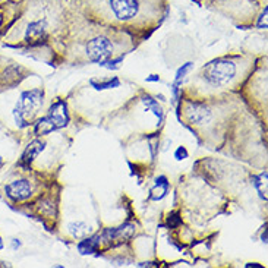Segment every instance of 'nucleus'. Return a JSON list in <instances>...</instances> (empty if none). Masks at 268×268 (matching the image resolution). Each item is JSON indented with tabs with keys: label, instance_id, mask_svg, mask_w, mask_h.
<instances>
[{
	"label": "nucleus",
	"instance_id": "1",
	"mask_svg": "<svg viewBox=\"0 0 268 268\" xmlns=\"http://www.w3.org/2000/svg\"><path fill=\"white\" fill-rule=\"evenodd\" d=\"M153 0H100L98 11L106 14L109 19L119 22H135L147 17V11L153 12Z\"/></svg>",
	"mask_w": 268,
	"mask_h": 268
},
{
	"label": "nucleus",
	"instance_id": "2",
	"mask_svg": "<svg viewBox=\"0 0 268 268\" xmlns=\"http://www.w3.org/2000/svg\"><path fill=\"white\" fill-rule=\"evenodd\" d=\"M43 104V91L41 90H31L24 91L21 94L19 101L17 103L14 109L15 122L19 128H27L30 125V120L37 113L40 106Z\"/></svg>",
	"mask_w": 268,
	"mask_h": 268
},
{
	"label": "nucleus",
	"instance_id": "3",
	"mask_svg": "<svg viewBox=\"0 0 268 268\" xmlns=\"http://www.w3.org/2000/svg\"><path fill=\"white\" fill-rule=\"evenodd\" d=\"M68 122H69V113H68L66 103L63 100H57L55 104H52L49 115L46 117H41L36 123L34 132L37 135H47L53 131L65 128Z\"/></svg>",
	"mask_w": 268,
	"mask_h": 268
},
{
	"label": "nucleus",
	"instance_id": "4",
	"mask_svg": "<svg viewBox=\"0 0 268 268\" xmlns=\"http://www.w3.org/2000/svg\"><path fill=\"white\" fill-rule=\"evenodd\" d=\"M236 75V65L226 59H217L207 65L202 71L204 79L211 85H226Z\"/></svg>",
	"mask_w": 268,
	"mask_h": 268
},
{
	"label": "nucleus",
	"instance_id": "5",
	"mask_svg": "<svg viewBox=\"0 0 268 268\" xmlns=\"http://www.w3.org/2000/svg\"><path fill=\"white\" fill-rule=\"evenodd\" d=\"M85 52L91 62L104 65L113 55V41L107 36H96L87 43Z\"/></svg>",
	"mask_w": 268,
	"mask_h": 268
},
{
	"label": "nucleus",
	"instance_id": "6",
	"mask_svg": "<svg viewBox=\"0 0 268 268\" xmlns=\"http://www.w3.org/2000/svg\"><path fill=\"white\" fill-rule=\"evenodd\" d=\"M5 192H6V196L9 199H12L14 202H18V201L28 199L33 195V186H31L30 180L19 179V180H14V182L8 183L5 186Z\"/></svg>",
	"mask_w": 268,
	"mask_h": 268
},
{
	"label": "nucleus",
	"instance_id": "7",
	"mask_svg": "<svg viewBox=\"0 0 268 268\" xmlns=\"http://www.w3.org/2000/svg\"><path fill=\"white\" fill-rule=\"evenodd\" d=\"M47 38V28L44 21H33L27 27L25 33V41L30 43L31 46L41 44Z\"/></svg>",
	"mask_w": 268,
	"mask_h": 268
},
{
	"label": "nucleus",
	"instance_id": "8",
	"mask_svg": "<svg viewBox=\"0 0 268 268\" xmlns=\"http://www.w3.org/2000/svg\"><path fill=\"white\" fill-rule=\"evenodd\" d=\"M188 117L192 123L195 125H204L208 123L211 119V112L208 107H205L204 104H198L193 103L188 107Z\"/></svg>",
	"mask_w": 268,
	"mask_h": 268
},
{
	"label": "nucleus",
	"instance_id": "9",
	"mask_svg": "<svg viewBox=\"0 0 268 268\" xmlns=\"http://www.w3.org/2000/svg\"><path fill=\"white\" fill-rule=\"evenodd\" d=\"M46 144L40 139H36L33 142H30V145L25 148L22 157H21V161H19V166H24L25 169H28V166L38 157V154L44 150Z\"/></svg>",
	"mask_w": 268,
	"mask_h": 268
},
{
	"label": "nucleus",
	"instance_id": "10",
	"mask_svg": "<svg viewBox=\"0 0 268 268\" xmlns=\"http://www.w3.org/2000/svg\"><path fill=\"white\" fill-rule=\"evenodd\" d=\"M135 231V226L134 224H125V226H120L117 229H109L106 230L104 236L107 240H112V239H128L132 236V233Z\"/></svg>",
	"mask_w": 268,
	"mask_h": 268
},
{
	"label": "nucleus",
	"instance_id": "11",
	"mask_svg": "<svg viewBox=\"0 0 268 268\" xmlns=\"http://www.w3.org/2000/svg\"><path fill=\"white\" fill-rule=\"evenodd\" d=\"M69 229V233L75 237V239H82L85 237L87 234H90L93 231L91 226L87 224L85 221H75V223H71L68 226Z\"/></svg>",
	"mask_w": 268,
	"mask_h": 268
},
{
	"label": "nucleus",
	"instance_id": "12",
	"mask_svg": "<svg viewBox=\"0 0 268 268\" xmlns=\"http://www.w3.org/2000/svg\"><path fill=\"white\" fill-rule=\"evenodd\" d=\"M167 192H169V182H167V177H166V176H161V177L157 179L155 188L151 191L150 198L154 199V201H158V199L164 198Z\"/></svg>",
	"mask_w": 268,
	"mask_h": 268
},
{
	"label": "nucleus",
	"instance_id": "13",
	"mask_svg": "<svg viewBox=\"0 0 268 268\" xmlns=\"http://www.w3.org/2000/svg\"><path fill=\"white\" fill-rule=\"evenodd\" d=\"M100 239H101V236L97 234V236H94V237H88V239L82 240V242L78 245L79 252H81V253H91V252H94V250L97 249L98 243H100Z\"/></svg>",
	"mask_w": 268,
	"mask_h": 268
},
{
	"label": "nucleus",
	"instance_id": "14",
	"mask_svg": "<svg viewBox=\"0 0 268 268\" xmlns=\"http://www.w3.org/2000/svg\"><path fill=\"white\" fill-rule=\"evenodd\" d=\"M144 104L147 106V109L153 110V113L158 117V120H160V122H163V119H164V113H163V109L158 106V103H157L155 100H153L151 97H145V98H144Z\"/></svg>",
	"mask_w": 268,
	"mask_h": 268
},
{
	"label": "nucleus",
	"instance_id": "15",
	"mask_svg": "<svg viewBox=\"0 0 268 268\" xmlns=\"http://www.w3.org/2000/svg\"><path fill=\"white\" fill-rule=\"evenodd\" d=\"M91 85L97 90V91H101V90H109V88H116L120 85V81L117 78H113V79H109V81H91Z\"/></svg>",
	"mask_w": 268,
	"mask_h": 268
},
{
	"label": "nucleus",
	"instance_id": "16",
	"mask_svg": "<svg viewBox=\"0 0 268 268\" xmlns=\"http://www.w3.org/2000/svg\"><path fill=\"white\" fill-rule=\"evenodd\" d=\"M253 183H255V186L258 188V191H259V195L265 199L267 198V173H261L258 177H253Z\"/></svg>",
	"mask_w": 268,
	"mask_h": 268
},
{
	"label": "nucleus",
	"instance_id": "17",
	"mask_svg": "<svg viewBox=\"0 0 268 268\" xmlns=\"http://www.w3.org/2000/svg\"><path fill=\"white\" fill-rule=\"evenodd\" d=\"M192 63L189 62V63H185V65H182V68L177 71V74H176V79H174V87H177L182 81H183V78L186 77V74L192 69Z\"/></svg>",
	"mask_w": 268,
	"mask_h": 268
},
{
	"label": "nucleus",
	"instance_id": "18",
	"mask_svg": "<svg viewBox=\"0 0 268 268\" xmlns=\"http://www.w3.org/2000/svg\"><path fill=\"white\" fill-rule=\"evenodd\" d=\"M186 157H188L186 148H185V147H179V148L176 150V153H174V158L179 160V161H182V160H185Z\"/></svg>",
	"mask_w": 268,
	"mask_h": 268
},
{
	"label": "nucleus",
	"instance_id": "19",
	"mask_svg": "<svg viewBox=\"0 0 268 268\" xmlns=\"http://www.w3.org/2000/svg\"><path fill=\"white\" fill-rule=\"evenodd\" d=\"M258 27H264V28H267V9H264V14L261 15V19H259V24H258Z\"/></svg>",
	"mask_w": 268,
	"mask_h": 268
},
{
	"label": "nucleus",
	"instance_id": "20",
	"mask_svg": "<svg viewBox=\"0 0 268 268\" xmlns=\"http://www.w3.org/2000/svg\"><path fill=\"white\" fill-rule=\"evenodd\" d=\"M19 246H21V242L18 239H14L12 240V249H18Z\"/></svg>",
	"mask_w": 268,
	"mask_h": 268
},
{
	"label": "nucleus",
	"instance_id": "21",
	"mask_svg": "<svg viewBox=\"0 0 268 268\" xmlns=\"http://www.w3.org/2000/svg\"><path fill=\"white\" fill-rule=\"evenodd\" d=\"M147 81H148V82H153V81H160V78H158L157 75H151L150 78H147Z\"/></svg>",
	"mask_w": 268,
	"mask_h": 268
},
{
	"label": "nucleus",
	"instance_id": "22",
	"mask_svg": "<svg viewBox=\"0 0 268 268\" xmlns=\"http://www.w3.org/2000/svg\"><path fill=\"white\" fill-rule=\"evenodd\" d=\"M3 249V240H2V237H0V250Z\"/></svg>",
	"mask_w": 268,
	"mask_h": 268
}]
</instances>
